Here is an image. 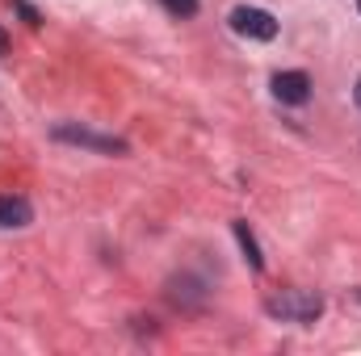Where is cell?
<instances>
[{
  "instance_id": "cell-1",
  "label": "cell",
  "mask_w": 361,
  "mask_h": 356,
  "mask_svg": "<svg viewBox=\"0 0 361 356\" xmlns=\"http://www.w3.org/2000/svg\"><path fill=\"white\" fill-rule=\"evenodd\" d=\"M269 314L286 319V323H315L324 314V298L311 289H281L269 298Z\"/></svg>"
},
{
  "instance_id": "cell-2",
  "label": "cell",
  "mask_w": 361,
  "mask_h": 356,
  "mask_svg": "<svg viewBox=\"0 0 361 356\" xmlns=\"http://www.w3.org/2000/svg\"><path fill=\"white\" fill-rule=\"evenodd\" d=\"M231 30L240 38H252V42H273L277 38V17L265 13V8L240 4V8H231Z\"/></svg>"
},
{
  "instance_id": "cell-3",
  "label": "cell",
  "mask_w": 361,
  "mask_h": 356,
  "mask_svg": "<svg viewBox=\"0 0 361 356\" xmlns=\"http://www.w3.org/2000/svg\"><path fill=\"white\" fill-rule=\"evenodd\" d=\"M273 96L281 105H307L311 101V76L307 72H277L273 76Z\"/></svg>"
},
{
  "instance_id": "cell-4",
  "label": "cell",
  "mask_w": 361,
  "mask_h": 356,
  "mask_svg": "<svg viewBox=\"0 0 361 356\" xmlns=\"http://www.w3.org/2000/svg\"><path fill=\"white\" fill-rule=\"evenodd\" d=\"M30 218H34V210H30V201L25 197H0V231H17V227H30Z\"/></svg>"
},
{
  "instance_id": "cell-5",
  "label": "cell",
  "mask_w": 361,
  "mask_h": 356,
  "mask_svg": "<svg viewBox=\"0 0 361 356\" xmlns=\"http://www.w3.org/2000/svg\"><path fill=\"white\" fill-rule=\"evenodd\" d=\"M55 139H63V143H80V147H97V151H109V155H118V151H126L118 139H101V134H89V130H76V126H59L55 130Z\"/></svg>"
},
{
  "instance_id": "cell-6",
  "label": "cell",
  "mask_w": 361,
  "mask_h": 356,
  "mask_svg": "<svg viewBox=\"0 0 361 356\" xmlns=\"http://www.w3.org/2000/svg\"><path fill=\"white\" fill-rule=\"evenodd\" d=\"M231 231H235V239H240V248H244V256H248V265L265 268V260H261V248H257V239H252V231H248V222H231Z\"/></svg>"
},
{
  "instance_id": "cell-7",
  "label": "cell",
  "mask_w": 361,
  "mask_h": 356,
  "mask_svg": "<svg viewBox=\"0 0 361 356\" xmlns=\"http://www.w3.org/2000/svg\"><path fill=\"white\" fill-rule=\"evenodd\" d=\"M160 4H164L173 17H193V13H197V0H160Z\"/></svg>"
},
{
  "instance_id": "cell-8",
  "label": "cell",
  "mask_w": 361,
  "mask_h": 356,
  "mask_svg": "<svg viewBox=\"0 0 361 356\" xmlns=\"http://www.w3.org/2000/svg\"><path fill=\"white\" fill-rule=\"evenodd\" d=\"M13 4H17V13H21L30 25H38V13H34V4H25V0H13Z\"/></svg>"
},
{
  "instance_id": "cell-9",
  "label": "cell",
  "mask_w": 361,
  "mask_h": 356,
  "mask_svg": "<svg viewBox=\"0 0 361 356\" xmlns=\"http://www.w3.org/2000/svg\"><path fill=\"white\" fill-rule=\"evenodd\" d=\"M4 51H8V34L0 30V55H4Z\"/></svg>"
},
{
  "instance_id": "cell-10",
  "label": "cell",
  "mask_w": 361,
  "mask_h": 356,
  "mask_svg": "<svg viewBox=\"0 0 361 356\" xmlns=\"http://www.w3.org/2000/svg\"><path fill=\"white\" fill-rule=\"evenodd\" d=\"M353 96H357V109H361V80H357V89H353Z\"/></svg>"
},
{
  "instance_id": "cell-11",
  "label": "cell",
  "mask_w": 361,
  "mask_h": 356,
  "mask_svg": "<svg viewBox=\"0 0 361 356\" xmlns=\"http://www.w3.org/2000/svg\"><path fill=\"white\" fill-rule=\"evenodd\" d=\"M357 8H361V0H357Z\"/></svg>"
}]
</instances>
